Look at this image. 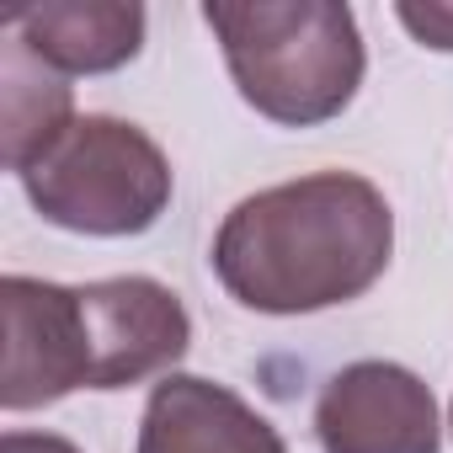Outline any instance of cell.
Listing matches in <instances>:
<instances>
[{"label": "cell", "instance_id": "cell-11", "mask_svg": "<svg viewBox=\"0 0 453 453\" xmlns=\"http://www.w3.org/2000/svg\"><path fill=\"white\" fill-rule=\"evenodd\" d=\"M448 426H453V411H448Z\"/></svg>", "mask_w": 453, "mask_h": 453}, {"label": "cell", "instance_id": "cell-2", "mask_svg": "<svg viewBox=\"0 0 453 453\" xmlns=\"http://www.w3.org/2000/svg\"><path fill=\"white\" fill-rule=\"evenodd\" d=\"M6 310V379L0 405L38 411L75 389H128L171 373L192 347L187 304L155 278L43 283L12 273L0 283Z\"/></svg>", "mask_w": 453, "mask_h": 453}, {"label": "cell", "instance_id": "cell-9", "mask_svg": "<svg viewBox=\"0 0 453 453\" xmlns=\"http://www.w3.org/2000/svg\"><path fill=\"white\" fill-rule=\"evenodd\" d=\"M395 17L421 49L453 54V6H395Z\"/></svg>", "mask_w": 453, "mask_h": 453}, {"label": "cell", "instance_id": "cell-5", "mask_svg": "<svg viewBox=\"0 0 453 453\" xmlns=\"http://www.w3.org/2000/svg\"><path fill=\"white\" fill-rule=\"evenodd\" d=\"M315 437L326 453H437L442 421L432 389L384 357L347 363L315 400Z\"/></svg>", "mask_w": 453, "mask_h": 453}, {"label": "cell", "instance_id": "cell-10", "mask_svg": "<svg viewBox=\"0 0 453 453\" xmlns=\"http://www.w3.org/2000/svg\"><path fill=\"white\" fill-rule=\"evenodd\" d=\"M0 453H81V448L54 437V432H6V448Z\"/></svg>", "mask_w": 453, "mask_h": 453}, {"label": "cell", "instance_id": "cell-3", "mask_svg": "<svg viewBox=\"0 0 453 453\" xmlns=\"http://www.w3.org/2000/svg\"><path fill=\"white\" fill-rule=\"evenodd\" d=\"M203 22L213 27L230 81L246 107L283 128H315L352 107L368 49L352 6L336 0H208Z\"/></svg>", "mask_w": 453, "mask_h": 453}, {"label": "cell", "instance_id": "cell-7", "mask_svg": "<svg viewBox=\"0 0 453 453\" xmlns=\"http://www.w3.org/2000/svg\"><path fill=\"white\" fill-rule=\"evenodd\" d=\"M6 33L22 38L59 75H107L139 59L144 6L134 0H43L6 17Z\"/></svg>", "mask_w": 453, "mask_h": 453}, {"label": "cell", "instance_id": "cell-4", "mask_svg": "<svg viewBox=\"0 0 453 453\" xmlns=\"http://www.w3.org/2000/svg\"><path fill=\"white\" fill-rule=\"evenodd\" d=\"M27 203L75 235H144L171 203V160L165 150L123 118L86 112L70 134L22 176Z\"/></svg>", "mask_w": 453, "mask_h": 453}, {"label": "cell", "instance_id": "cell-8", "mask_svg": "<svg viewBox=\"0 0 453 453\" xmlns=\"http://www.w3.org/2000/svg\"><path fill=\"white\" fill-rule=\"evenodd\" d=\"M0 112H6V171L27 176L75 123V96L59 70H49L22 38L6 33L0 49Z\"/></svg>", "mask_w": 453, "mask_h": 453}, {"label": "cell", "instance_id": "cell-1", "mask_svg": "<svg viewBox=\"0 0 453 453\" xmlns=\"http://www.w3.org/2000/svg\"><path fill=\"white\" fill-rule=\"evenodd\" d=\"M389 257V197L357 171H315L235 203L208 262L224 294L257 315H315L363 299Z\"/></svg>", "mask_w": 453, "mask_h": 453}, {"label": "cell", "instance_id": "cell-6", "mask_svg": "<svg viewBox=\"0 0 453 453\" xmlns=\"http://www.w3.org/2000/svg\"><path fill=\"white\" fill-rule=\"evenodd\" d=\"M139 453H288V442L235 389L197 373H165L150 389Z\"/></svg>", "mask_w": 453, "mask_h": 453}]
</instances>
